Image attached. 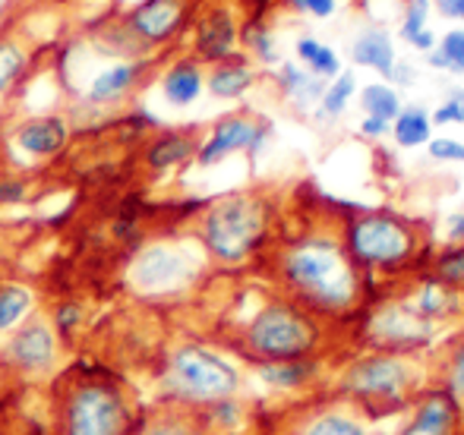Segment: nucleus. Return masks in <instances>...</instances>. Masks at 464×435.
<instances>
[{
  "instance_id": "nucleus-1",
  "label": "nucleus",
  "mask_w": 464,
  "mask_h": 435,
  "mask_svg": "<svg viewBox=\"0 0 464 435\" xmlns=\"http://www.w3.org/2000/svg\"><path fill=\"white\" fill-rule=\"evenodd\" d=\"M276 290L323 326H351L372 303V281L354 265L335 227H306L278 240L269 256Z\"/></svg>"
},
{
  "instance_id": "nucleus-2",
  "label": "nucleus",
  "mask_w": 464,
  "mask_h": 435,
  "mask_svg": "<svg viewBox=\"0 0 464 435\" xmlns=\"http://www.w3.org/2000/svg\"><path fill=\"white\" fill-rule=\"evenodd\" d=\"M193 237L208 265L246 269L276 240V203L256 190L225 193L199 212Z\"/></svg>"
},
{
  "instance_id": "nucleus-3",
  "label": "nucleus",
  "mask_w": 464,
  "mask_h": 435,
  "mask_svg": "<svg viewBox=\"0 0 464 435\" xmlns=\"http://www.w3.org/2000/svg\"><path fill=\"white\" fill-rule=\"evenodd\" d=\"M54 435H133L136 411L127 382L108 369L73 366L51 388Z\"/></svg>"
},
{
  "instance_id": "nucleus-4",
  "label": "nucleus",
  "mask_w": 464,
  "mask_h": 435,
  "mask_svg": "<svg viewBox=\"0 0 464 435\" xmlns=\"http://www.w3.org/2000/svg\"><path fill=\"white\" fill-rule=\"evenodd\" d=\"M329 326L300 309L278 290L256 303L250 313L231 328V347L253 366L263 363L319 360L325 350Z\"/></svg>"
},
{
  "instance_id": "nucleus-5",
  "label": "nucleus",
  "mask_w": 464,
  "mask_h": 435,
  "mask_svg": "<svg viewBox=\"0 0 464 435\" xmlns=\"http://www.w3.org/2000/svg\"><path fill=\"white\" fill-rule=\"evenodd\" d=\"M338 233L348 256L372 284L414 275L427 259V233L401 212L361 209L342 218Z\"/></svg>"
},
{
  "instance_id": "nucleus-6",
  "label": "nucleus",
  "mask_w": 464,
  "mask_h": 435,
  "mask_svg": "<svg viewBox=\"0 0 464 435\" xmlns=\"http://www.w3.org/2000/svg\"><path fill=\"white\" fill-rule=\"evenodd\" d=\"M159 398L161 404L202 411L227 398H240L246 375L227 350L206 341H178L165 350L159 366Z\"/></svg>"
},
{
  "instance_id": "nucleus-7",
  "label": "nucleus",
  "mask_w": 464,
  "mask_h": 435,
  "mask_svg": "<svg viewBox=\"0 0 464 435\" xmlns=\"http://www.w3.org/2000/svg\"><path fill=\"white\" fill-rule=\"evenodd\" d=\"M423 392V366L420 356L385 354V350H363L351 356L338 369L332 382V394L367 417L372 413H398L408 411L411 401Z\"/></svg>"
},
{
  "instance_id": "nucleus-8",
  "label": "nucleus",
  "mask_w": 464,
  "mask_h": 435,
  "mask_svg": "<svg viewBox=\"0 0 464 435\" xmlns=\"http://www.w3.org/2000/svg\"><path fill=\"white\" fill-rule=\"evenodd\" d=\"M208 259L196 237H161L149 240L133 252L123 271L127 290L142 303H178L187 300L202 284Z\"/></svg>"
},
{
  "instance_id": "nucleus-9",
  "label": "nucleus",
  "mask_w": 464,
  "mask_h": 435,
  "mask_svg": "<svg viewBox=\"0 0 464 435\" xmlns=\"http://www.w3.org/2000/svg\"><path fill=\"white\" fill-rule=\"evenodd\" d=\"M63 341L54 335L48 316L32 313L19 328L0 337V369L16 385H42L61 375Z\"/></svg>"
},
{
  "instance_id": "nucleus-10",
  "label": "nucleus",
  "mask_w": 464,
  "mask_h": 435,
  "mask_svg": "<svg viewBox=\"0 0 464 435\" xmlns=\"http://www.w3.org/2000/svg\"><path fill=\"white\" fill-rule=\"evenodd\" d=\"M357 322H361V341L367 344V350H385V354L420 356L440 337V328L420 319L404 297L370 303Z\"/></svg>"
},
{
  "instance_id": "nucleus-11",
  "label": "nucleus",
  "mask_w": 464,
  "mask_h": 435,
  "mask_svg": "<svg viewBox=\"0 0 464 435\" xmlns=\"http://www.w3.org/2000/svg\"><path fill=\"white\" fill-rule=\"evenodd\" d=\"M272 136V123L259 114H250V110H234V114H225L208 127V133L199 139V148H196V165L199 167H215L221 161L234 158V155H250L256 158L266 148Z\"/></svg>"
},
{
  "instance_id": "nucleus-12",
  "label": "nucleus",
  "mask_w": 464,
  "mask_h": 435,
  "mask_svg": "<svg viewBox=\"0 0 464 435\" xmlns=\"http://www.w3.org/2000/svg\"><path fill=\"white\" fill-rule=\"evenodd\" d=\"M193 23V0H140L123 13L121 29L140 51L171 44Z\"/></svg>"
},
{
  "instance_id": "nucleus-13",
  "label": "nucleus",
  "mask_w": 464,
  "mask_h": 435,
  "mask_svg": "<svg viewBox=\"0 0 464 435\" xmlns=\"http://www.w3.org/2000/svg\"><path fill=\"white\" fill-rule=\"evenodd\" d=\"M240 32L244 19L231 0H215L193 19V54L202 67L231 61L240 54Z\"/></svg>"
},
{
  "instance_id": "nucleus-14",
  "label": "nucleus",
  "mask_w": 464,
  "mask_h": 435,
  "mask_svg": "<svg viewBox=\"0 0 464 435\" xmlns=\"http://www.w3.org/2000/svg\"><path fill=\"white\" fill-rule=\"evenodd\" d=\"M281 435H376L372 432V420L354 404L335 398V401H319V404L300 407L291 413L285 432Z\"/></svg>"
},
{
  "instance_id": "nucleus-15",
  "label": "nucleus",
  "mask_w": 464,
  "mask_h": 435,
  "mask_svg": "<svg viewBox=\"0 0 464 435\" xmlns=\"http://www.w3.org/2000/svg\"><path fill=\"white\" fill-rule=\"evenodd\" d=\"M149 70H152V61H146V57H117V61L104 63L102 70H95L92 80L86 82L82 101L98 110L121 105L146 82Z\"/></svg>"
},
{
  "instance_id": "nucleus-16",
  "label": "nucleus",
  "mask_w": 464,
  "mask_h": 435,
  "mask_svg": "<svg viewBox=\"0 0 464 435\" xmlns=\"http://www.w3.org/2000/svg\"><path fill=\"white\" fill-rule=\"evenodd\" d=\"M464 407L442 385L423 388L408 407V420L398 435H459Z\"/></svg>"
},
{
  "instance_id": "nucleus-17",
  "label": "nucleus",
  "mask_w": 464,
  "mask_h": 435,
  "mask_svg": "<svg viewBox=\"0 0 464 435\" xmlns=\"http://www.w3.org/2000/svg\"><path fill=\"white\" fill-rule=\"evenodd\" d=\"M70 120L61 114H35L19 120L10 129V146L29 161H51L67 152L70 146Z\"/></svg>"
},
{
  "instance_id": "nucleus-18",
  "label": "nucleus",
  "mask_w": 464,
  "mask_h": 435,
  "mask_svg": "<svg viewBox=\"0 0 464 435\" xmlns=\"http://www.w3.org/2000/svg\"><path fill=\"white\" fill-rule=\"evenodd\" d=\"M199 129L196 127H171L159 129L146 139L142 146V167L149 174H171L187 167L196 158V148H199Z\"/></svg>"
},
{
  "instance_id": "nucleus-19",
  "label": "nucleus",
  "mask_w": 464,
  "mask_h": 435,
  "mask_svg": "<svg viewBox=\"0 0 464 435\" xmlns=\"http://www.w3.org/2000/svg\"><path fill=\"white\" fill-rule=\"evenodd\" d=\"M408 300V307L414 309L420 319H427L430 326L440 328L442 322H452L455 316L464 313V294L459 290L446 288V284H440L433 275H420L414 284H411V294L404 297Z\"/></svg>"
},
{
  "instance_id": "nucleus-20",
  "label": "nucleus",
  "mask_w": 464,
  "mask_h": 435,
  "mask_svg": "<svg viewBox=\"0 0 464 435\" xmlns=\"http://www.w3.org/2000/svg\"><path fill=\"white\" fill-rule=\"evenodd\" d=\"M161 99L171 108H193L206 92V67L196 57H178L159 76Z\"/></svg>"
},
{
  "instance_id": "nucleus-21",
  "label": "nucleus",
  "mask_w": 464,
  "mask_h": 435,
  "mask_svg": "<svg viewBox=\"0 0 464 435\" xmlns=\"http://www.w3.org/2000/svg\"><path fill=\"white\" fill-rule=\"evenodd\" d=\"M259 82V67L250 57L237 54L231 61L212 63L206 70V92L218 101H237L246 92H253Z\"/></svg>"
},
{
  "instance_id": "nucleus-22",
  "label": "nucleus",
  "mask_w": 464,
  "mask_h": 435,
  "mask_svg": "<svg viewBox=\"0 0 464 435\" xmlns=\"http://www.w3.org/2000/svg\"><path fill=\"white\" fill-rule=\"evenodd\" d=\"M348 54L354 67L372 70V73H379L385 82H389L392 67H395V61H398L395 38H392V32H385L382 25H367V29L357 32Z\"/></svg>"
},
{
  "instance_id": "nucleus-23",
  "label": "nucleus",
  "mask_w": 464,
  "mask_h": 435,
  "mask_svg": "<svg viewBox=\"0 0 464 435\" xmlns=\"http://www.w3.org/2000/svg\"><path fill=\"white\" fill-rule=\"evenodd\" d=\"M133 435H215V432L202 423L196 411L159 404V407H146V411H140L136 426H133Z\"/></svg>"
},
{
  "instance_id": "nucleus-24",
  "label": "nucleus",
  "mask_w": 464,
  "mask_h": 435,
  "mask_svg": "<svg viewBox=\"0 0 464 435\" xmlns=\"http://www.w3.org/2000/svg\"><path fill=\"white\" fill-rule=\"evenodd\" d=\"M253 369H256V379L269 392L297 394L319 382V375H323V356L319 360H294V363H263V366H253Z\"/></svg>"
},
{
  "instance_id": "nucleus-25",
  "label": "nucleus",
  "mask_w": 464,
  "mask_h": 435,
  "mask_svg": "<svg viewBox=\"0 0 464 435\" xmlns=\"http://www.w3.org/2000/svg\"><path fill=\"white\" fill-rule=\"evenodd\" d=\"M276 86L297 110H316L319 95H323L325 82L316 80L313 73H306L300 63L294 61H281L276 67Z\"/></svg>"
},
{
  "instance_id": "nucleus-26",
  "label": "nucleus",
  "mask_w": 464,
  "mask_h": 435,
  "mask_svg": "<svg viewBox=\"0 0 464 435\" xmlns=\"http://www.w3.org/2000/svg\"><path fill=\"white\" fill-rule=\"evenodd\" d=\"M430 16H433V0H401V25H398V38L417 54L427 57L436 48L440 35L430 29Z\"/></svg>"
},
{
  "instance_id": "nucleus-27",
  "label": "nucleus",
  "mask_w": 464,
  "mask_h": 435,
  "mask_svg": "<svg viewBox=\"0 0 464 435\" xmlns=\"http://www.w3.org/2000/svg\"><path fill=\"white\" fill-rule=\"evenodd\" d=\"M294 57H297V63L306 70V73H313L323 82L335 80V76L344 70L342 54H338L329 42H319L316 35H300L297 44H294Z\"/></svg>"
},
{
  "instance_id": "nucleus-28",
  "label": "nucleus",
  "mask_w": 464,
  "mask_h": 435,
  "mask_svg": "<svg viewBox=\"0 0 464 435\" xmlns=\"http://www.w3.org/2000/svg\"><path fill=\"white\" fill-rule=\"evenodd\" d=\"M433 120H430V110L420 105H404L401 114L392 120L389 136L395 139L398 148H427L433 139Z\"/></svg>"
},
{
  "instance_id": "nucleus-29",
  "label": "nucleus",
  "mask_w": 464,
  "mask_h": 435,
  "mask_svg": "<svg viewBox=\"0 0 464 435\" xmlns=\"http://www.w3.org/2000/svg\"><path fill=\"white\" fill-rule=\"evenodd\" d=\"M357 89H361V82H357L354 70H342L335 80L325 82L323 95H319V105L313 114L323 117V120H338V117L348 114L351 105L357 101Z\"/></svg>"
},
{
  "instance_id": "nucleus-30",
  "label": "nucleus",
  "mask_w": 464,
  "mask_h": 435,
  "mask_svg": "<svg viewBox=\"0 0 464 435\" xmlns=\"http://www.w3.org/2000/svg\"><path fill=\"white\" fill-rule=\"evenodd\" d=\"M357 105H361L363 117H376V120L392 123L398 114H401L404 101H401V92H398L392 82L376 80V82H367V86L357 89Z\"/></svg>"
},
{
  "instance_id": "nucleus-31",
  "label": "nucleus",
  "mask_w": 464,
  "mask_h": 435,
  "mask_svg": "<svg viewBox=\"0 0 464 435\" xmlns=\"http://www.w3.org/2000/svg\"><path fill=\"white\" fill-rule=\"evenodd\" d=\"M240 44L246 48L244 57H250L256 67H278L281 63L278 38H276V32L263 23V19H250V23H244Z\"/></svg>"
},
{
  "instance_id": "nucleus-32",
  "label": "nucleus",
  "mask_w": 464,
  "mask_h": 435,
  "mask_svg": "<svg viewBox=\"0 0 464 435\" xmlns=\"http://www.w3.org/2000/svg\"><path fill=\"white\" fill-rule=\"evenodd\" d=\"M35 313V294L25 284H0V337Z\"/></svg>"
},
{
  "instance_id": "nucleus-33",
  "label": "nucleus",
  "mask_w": 464,
  "mask_h": 435,
  "mask_svg": "<svg viewBox=\"0 0 464 435\" xmlns=\"http://www.w3.org/2000/svg\"><path fill=\"white\" fill-rule=\"evenodd\" d=\"M29 51L16 38H0V99L10 95L29 73Z\"/></svg>"
},
{
  "instance_id": "nucleus-34",
  "label": "nucleus",
  "mask_w": 464,
  "mask_h": 435,
  "mask_svg": "<svg viewBox=\"0 0 464 435\" xmlns=\"http://www.w3.org/2000/svg\"><path fill=\"white\" fill-rule=\"evenodd\" d=\"M423 61L433 70H442V73H455L464 76V25H455L446 35H440L436 48L430 51Z\"/></svg>"
},
{
  "instance_id": "nucleus-35",
  "label": "nucleus",
  "mask_w": 464,
  "mask_h": 435,
  "mask_svg": "<svg viewBox=\"0 0 464 435\" xmlns=\"http://www.w3.org/2000/svg\"><path fill=\"white\" fill-rule=\"evenodd\" d=\"M196 413H199V420L215 435H234V432H240V426L246 423V404L240 398L218 401V404H208Z\"/></svg>"
},
{
  "instance_id": "nucleus-36",
  "label": "nucleus",
  "mask_w": 464,
  "mask_h": 435,
  "mask_svg": "<svg viewBox=\"0 0 464 435\" xmlns=\"http://www.w3.org/2000/svg\"><path fill=\"white\" fill-rule=\"evenodd\" d=\"M427 275H433L440 284H446V288L464 294V243L446 246V250L436 252V256L430 259Z\"/></svg>"
},
{
  "instance_id": "nucleus-37",
  "label": "nucleus",
  "mask_w": 464,
  "mask_h": 435,
  "mask_svg": "<svg viewBox=\"0 0 464 435\" xmlns=\"http://www.w3.org/2000/svg\"><path fill=\"white\" fill-rule=\"evenodd\" d=\"M48 322L61 341H70L86 328V307L80 300H63L48 313Z\"/></svg>"
},
{
  "instance_id": "nucleus-38",
  "label": "nucleus",
  "mask_w": 464,
  "mask_h": 435,
  "mask_svg": "<svg viewBox=\"0 0 464 435\" xmlns=\"http://www.w3.org/2000/svg\"><path fill=\"white\" fill-rule=\"evenodd\" d=\"M442 388L464 407V328L452 341V347H449L446 369H442Z\"/></svg>"
},
{
  "instance_id": "nucleus-39",
  "label": "nucleus",
  "mask_w": 464,
  "mask_h": 435,
  "mask_svg": "<svg viewBox=\"0 0 464 435\" xmlns=\"http://www.w3.org/2000/svg\"><path fill=\"white\" fill-rule=\"evenodd\" d=\"M294 16L306 19H332L344 6V0H281Z\"/></svg>"
},
{
  "instance_id": "nucleus-40",
  "label": "nucleus",
  "mask_w": 464,
  "mask_h": 435,
  "mask_svg": "<svg viewBox=\"0 0 464 435\" xmlns=\"http://www.w3.org/2000/svg\"><path fill=\"white\" fill-rule=\"evenodd\" d=\"M427 155L433 161H442V165H464V142L452 139V136H433Z\"/></svg>"
},
{
  "instance_id": "nucleus-41",
  "label": "nucleus",
  "mask_w": 464,
  "mask_h": 435,
  "mask_svg": "<svg viewBox=\"0 0 464 435\" xmlns=\"http://www.w3.org/2000/svg\"><path fill=\"white\" fill-rule=\"evenodd\" d=\"M430 120H433V127H459V99L449 95L440 108L430 110Z\"/></svg>"
},
{
  "instance_id": "nucleus-42",
  "label": "nucleus",
  "mask_w": 464,
  "mask_h": 435,
  "mask_svg": "<svg viewBox=\"0 0 464 435\" xmlns=\"http://www.w3.org/2000/svg\"><path fill=\"white\" fill-rule=\"evenodd\" d=\"M442 233H446V246L464 243V212H452V215L442 221Z\"/></svg>"
},
{
  "instance_id": "nucleus-43",
  "label": "nucleus",
  "mask_w": 464,
  "mask_h": 435,
  "mask_svg": "<svg viewBox=\"0 0 464 435\" xmlns=\"http://www.w3.org/2000/svg\"><path fill=\"white\" fill-rule=\"evenodd\" d=\"M433 13L449 23H464V0H433Z\"/></svg>"
},
{
  "instance_id": "nucleus-44",
  "label": "nucleus",
  "mask_w": 464,
  "mask_h": 435,
  "mask_svg": "<svg viewBox=\"0 0 464 435\" xmlns=\"http://www.w3.org/2000/svg\"><path fill=\"white\" fill-rule=\"evenodd\" d=\"M389 127L392 123H385V120H376V117H361V136L363 139H385V136H389Z\"/></svg>"
},
{
  "instance_id": "nucleus-45",
  "label": "nucleus",
  "mask_w": 464,
  "mask_h": 435,
  "mask_svg": "<svg viewBox=\"0 0 464 435\" xmlns=\"http://www.w3.org/2000/svg\"><path fill=\"white\" fill-rule=\"evenodd\" d=\"M414 80H417L414 67H411V63H404V61H395V67H392V76H389L392 86L401 92V86H414Z\"/></svg>"
},
{
  "instance_id": "nucleus-46",
  "label": "nucleus",
  "mask_w": 464,
  "mask_h": 435,
  "mask_svg": "<svg viewBox=\"0 0 464 435\" xmlns=\"http://www.w3.org/2000/svg\"><path fill=\"white\" fill-rule=\"evenodd\" d=\"M0 435H13V417L6 411V404L0 401Z\"/></svg>"
},
{
  "instance_id": "nucleus-47",
  "label": "nucleus",
  "mask_w": 464,
  "mask_h": 435,
  "mask_svg": "<svg viewBox=\"0 0 464 435\" xmlns=\"http://www.w3.org/2000/svg\"><path fill=\"white\" fill-rule=\"evenodd\" d=\"M455 99H459V127H464V89L455 92Z\"/></svg>"
},
{
  "instance_id": "nucleus-48",
  "label": "nucleus",
  "mask_w": 464,
  "mask_h": 435,
  "mask_svg": "<svg viewBox=\"0 0 464 435\" xmlns=\"http://www.w3.org/2000/svg\"><path fill=\"white\" fill-rule=\"evenodd\" d=\"M10 385H13V382L6 379V375H4V369H0V401L6 398V388H10Z\"/></svg>"
},
{
  "instance_id": "nucleus-49",
  "label": "nucleus",
  "mask_w": 464,
  "mask_h": 435,
  "mask_svg": "<svg viewBox=\"0 0 464 435\" xmlns=\"http://www.w3.org/2000/svg\"><path fill=\"white\" fill-rule=\"evenodd\" d=\"M4 16H6V4L0 0V19H4Z\"/></svg>"
},
{
  "instance_id": "nucleus-50",
  "label": "nucleus",
  "mask_w": 464,
  "mask_h": 435,
  "mask_svg": "<svg viewBox=\"0 0 464 435\" xmlns=\"http://www.w3.org/2000/svg\"><path fill=\"white\" fill-rule=\"evenodd\" d=\"M461 212H464V209H461Z\"/></svg>"
}]
</instances>
